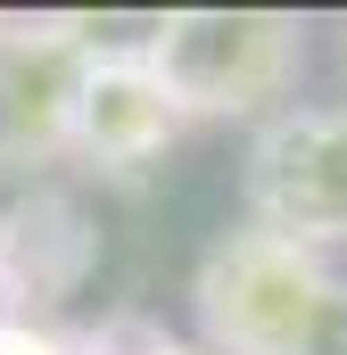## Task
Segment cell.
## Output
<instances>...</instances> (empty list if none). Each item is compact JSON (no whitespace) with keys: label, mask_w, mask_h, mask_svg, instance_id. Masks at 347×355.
<instances>
[{"label":"cell","mask_w":347,"mask_h":355,"mask_svg":"<svg viewBox=\"0 0 347 355\" xmlns=\"http://www.w3.org/2000/svg\"><path fill=\"white\" fill-rule=\"evenodd\" d=\"M198 322L223 355H347V281L314 248L240 232L198 272Z\"/></svg>","instance_id":"obj_1"},{"label":"cell","mask_w":347,"mask_h":355,"mask_svg":"<svg viewBox=\"0 0 347 355\" xmlns=\"http://www.w3.org/2000/svg\"><path fill=\"white\" fill-rule=\"evenodd\" d=\"M298 58L289 17L264 8H190L174 17L149 50V75L174 91V107H248L264 91H281Z\"/></svg>","instance_id":"obj_2"},{"label":"cell","mask_w":347,"mask_h":355,"mask_svg":"<svg viewBox=\"0 0 347 355\" xmlns=\"http://www.w3.org/2000/svg\"><path fill=\"white\" fill-rule=\"evenodd\" d=\"M248 198H257L264 240H289V248L347 240V107H298V116H281L257 141Z\"/></svg>","instance_id":"obj_3"},{"label":"cell","mask_w":347,"mask_h":355,"mask_svg":"<svg viewBox=\"0 0 347 355\" xmlns=\"http://www.w3.org/2000/svg\"><path fill=\"white\" fill-rule=\"evenodd\" d=\"M174 116L182 107H174V91L149 67H99V75L75 83V107H67V124L99 157H149V149H166Z\"/></svg>","instance_id":"obj_4"}]
</instances>
